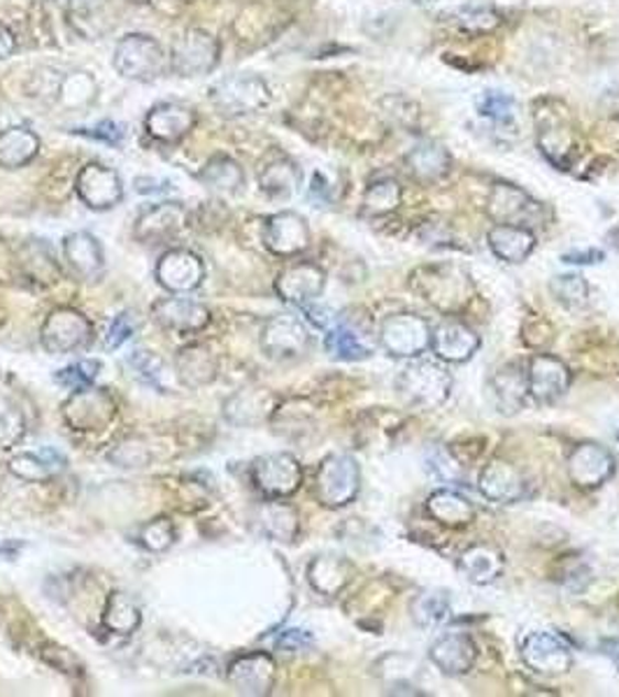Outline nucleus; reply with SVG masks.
Here are the masks:
<instances>
[{"mask_svg": "<svg viewBox=\"0 0 619 697\" xmlns=\"http://www.w3.org/2000/svg\"><path fill=\"white\" fill-rule=\"evenodd\" d=\"M112 63L123 79L156 81L171 70V54L156 37L131 33L117 42Z\"/></svg>", "mask_w": 619, "mask_h": 697, "instance_id": "f257e3e1", "label": "nucleus"}, {"mask_svg": "<svg viewBox=\"0 0 619 697\" xmlns=\"http://www.w3.org/2000/svg\"><path fill=\"white\" fill-rule=\"evenodd\" d=\"M397 391L408 405L422 410L441 407L452 393V374L443 363L417 356L415 361H410L401 370L397 379Z\"/></svg>", "mask_w": 619, "mask_h": 697, "instance_id": "f03ea898", "label": "nucleus"}, {"mask_svg": "<svg viewBox=\"0 0 619 697\" xmlns=\"http://www.w3.org/2000/svg\"><path fill=\"white\" fill-rule=\"evenodd\" d=\"M410 284L428 305L445 314L459 312L473 295L470 277L454 265L420 268L417 272H412Z\"/></svg>", "mask_w": 619, "mask_h": 697, "instance_id": "7ed1b4c3", "label": "nucleus"}, {"mask_svg": "<svg viewBox=\"0 0 619 697\" xmlns=\"http://www.w3.org/2000/svg\"><path fill=\"white\" fill-rule=\"evenodd\" d=\"M361 489V470L352 456L332 454L319 462L315 477V498L328 510L352 502Z\"/></svg>", "mask_w": 619, "mask_h": 697, "instance_id": "20e7f679", "label": "nucleus"}, {"mask_svg": "<svg viewBox=\"0 0 619 697\" xmlns=\"http://www.w3.org/2000/svg\"><path fill=\"white\" fill-rule=\"evenodd\" d=\"M215 108L229 117L254 115L271 105V89L259 75H231L210 89Z\"/></svg>", "mask_w": 619, "mask_h": 697, "instance_id": "39448f33", "label": "nucleus"}, {"mask_svg": "<svg viewBox=\"0 0 619 697\" xmlns=\"http://www.w3.org/2000/svg\"><path fill=\"white\" fill-rule=\"evenodd\" d=\"M261 349L273 361H298L313 349V335L292 314H278L261 330Z\"/></svg>", "mask_w": 619, "mask_h": 697, "instance_id": "423d86ee", "label": "nucleus"}, {"mask_svg": "<svg viewBox=\"0 0 619 697\" xmlns=\"http://www.w3.org/2000/svg\"><path fill=\"white\" fill-rule=\"evenodd\" d=\"M252 483L261 495L282 500L301 489L303 468L292 454H265L252 462Z\"/></svg>", "mask_w": 619, "mask_h": 697, "instance_id": "0eeeda50", "label": "nucleus"}, {"mask_svg": "<svg viewBox=\"0 0 619 697\" xmlns=\"http://www.w3.org/2000/svg\"><path fill=\"white\" fill-rule=\"evenodd\" d=\"M378 340L394 358H417L431 349V326L417 314H391L382 322Z\"/></svg>", "mask_w": 619, "mask_h": 697, "instance_id": "6e6552de", "label": "nucleus"}, {"mask_svg": "<svg viewBox=\"0 0 619 697\" xmlns=\"http://www.w3.org/2000/svg\"><path fill=\"white\" fill-rule=\"evenodd\" d=\"M91 335L94 326L85 314L73 307H56L40 328V342L50 353L66 356L85 347Z\"/></svg>", "mask_w": 619, "mask_h": 697, "instance_id": "1a4fd4ad", "label": "nucleus"}, {"mask_svg": "<svg viewBox=\"0 0 619 697\" xmlns=\"http://www.w3.org/2000/svg\"><path fill=\"white\" fill-rule=\"evenodd\" d=\"M221 47L217 37L203 29H189L182 33L171 50V70L180 77H198L215 70Z\"/></svg>", "mask_w": 619, "mask_h": 697, "instance_id": "9d476101", "label": "nucleus"}, {"mask_svg": "<svg viewBox=\"0 0 619 697\" xmlns=\"http://www.w3.org/2000/svg\"><path fill=\"white\" fill-rule=\"evenodd\" d=\"M117 414L115 397L106 389H79L73 391L70 400L64 405L66 424L75 431H102Z\"/></svg>", "mask_w": 619, "mask_h": 697, "instance_id": "9b49d317", "label": "nucleus"}, {"mask_svg": "<svg viewBox=\"0 0 619 697\" xmlns=\"http://www.w3.org/2000/svg\"><path fill=\"white\" fill-rule=\"evenodd\" d=\"M615 456L596 442H580L566 460V472L573 486L583 491H594L615 475Z\"/></svg>", "mask_w": 619, "mask_h": 697, "instance_id": "f8f14e48", "label": "nucleus"}, {"mask_svg": "<svg viewBox=\"0 0 619 697\" xmlns=\"http://www.w3.org/2000/svg\"><path fill=\"white\" fill-rule=\"evenodd\" d=\"M278 679L275 661L268 653L254 651L236 658L226 669V682L240 695H268L273 690Z\"/></svg>", "mask_w": 619, "mask_h": 697, "instance_id": "ddd939ff", "label": "nucleus"}, {"mask_svg": "<svg viewBox=\"0 0 619 697\" xmlns=\"http://www.w3.org/2000/svg\"><path fill=\"white\" fill-rule=\"evenodd\" d=\"M529 397L539 405H552L560 400L571 386V370L560 358L550 353L533 356L526 368Z\"/></svg>", "mask_w": 619, "mask_h": 697, "instance_id": "4468645a", "label": "nucleus"}, {"mask_svg": "<svg viewBox=\"0 0 619 697\" xmlns=\"http://www.w3.org/2000/svg\"><path fill=\"white\" fill-rule=\"evenodd\" d=\"M522 661L543 677H562L573 667V653L550 632H531L522 642Z\"/></svg>", "mask_w": 619, "mask_h": 697, "instance_id": "2eb2a0df", "label": "nucleus"}, {"mask_svg": "<svg viewBox=\"0 0 619 697\" xmlns=\"http://www.w3.org/2000/svg\"><path fill=\"white\" fill-rule=\"evenodd\" d=\"M326 286V272L317 263H292L286 265L275 280V293L280 295V301L305 307L310 303H315L322 291Z\"/></svg>", "mask_w": 619, "mask_h": 697, "instance_id": "dca6fc26", "label": "nucleus"}, {"mask_svg": "<svg viewBox=\"0 0 619 697\" xmlns=\"http://www.w3.org/2000/svg\"><path fill=\"white\" fill-rule=\"evenodd\" d=\"M159 284L171 293L196 291L205 280V265L192 249H169L156 265Z\"/></svg>", "mask_w": 619, "mask_h": 697, "instance_id": "f3484780", "label": "nucleus"}, {"mask_svg": "<svg viewBox=\"0 0 619 697\" xmlns=\"http://www.w3.org/2000/svg\"><path fill=\"white\" fill-rule=\"evenodd\" d=\"M77 196L82 198L87 207L91 209H110L117 207L123 198V184L119 179V175L108 165L100 163H87L82 167L77 182Z\"/></svg>", "mask_w": 619, "mask_h": 697, "instance_id": "a211bd4d", "label": "nucleus"}, {"mask_svg": "<svg viewBox=\"0 0 619 697\" xmlns=\"http://www.w3.org/2000/svg\"><path fill=\"white\" fill-rule=\"evenodd\" d=\"M310 226L296 213H278L263 226V244L282 259H292L310 247Z\"/></svg>", "mask_w": 619, "mask_h": 697, "instance_id": "6ab92c4d", "label": "nucleus"}, {"mask_svg": "<svg viewBox=\"0 0 619 697\" xmlns=\"http://www.w3.org/2000/svg\"><path fill=\"white\" fill-rule=\"evenodd\" d=\"M431 349L445 363H466L480 349V335L464 322L449 319L431 330Z\"/></svg>", "mask_w": 619, "mask_h": 697, "instance_id": "aec40b11", "label": "nucleus"}, {"mask_svg": "<svg viewBox=\"0 0 619 697\" xmlns=\"http://www.w3.org/2000/svg\"><path fill=\"white\" fill-rule=\"evenodd\" d=\"M478 491L489 502L512 504V502H520L526 495V479L518 470V465L497 458L480 472Z\"/></svg>", "mask_w": 619, "mask_h": 697, "instance_id": "412c9836", "label": "nucleus"}, {"mask_svg": "<svg viewBox=\"0 0 619 697\" xmlns=\"http://www.w3.org/2000/svg\"><path fill=\"white\" fill-rule=\"evenodd\" d=\"M539 213H541V205L535 203L524 188L506 184V182L491 186L489 200H487V215L497 224L526 226V221Z\"/></svg>", "mask_w": 619, "mask_h": 697, "instance_id": "4be33fe9", "label": "nucleus"}, {"mask_svg": "<svg viewBox=\"0 0 619 697\" xmlns=\"http://www.w3.org/2000/svg\"><path fill=\"white\" fill-rule=\"evenodd\" d=\"M428 658L445 677H464L476 665L478 646L470 640V635L452 632V635H445L431 644Z\"/></svg>", "mask_w": 619, "mask_h": 697, "instance_id": "5701e85b", "label": "nucleus"}, {"mask_svg": "<svg viewBox=\"0 0 619 697\" xmlns=\"http://www.w3.org/2000/svg\"><path fill=\"white\" fill-rule=\"evenodd\" d=\"M154 322L175 333H198L210 324V309L189 298H161L152 307Z\"/></svg>", "mask_w": 619, "mask_h": 697, "instance_id": "b1692460", "label": "nucleus"}, {"mask_svg": "<svg viewBox=\"0 0 619 697\" xmlns=\"http://www.w3.org/2000/svg\"><path fill=\"white\" fill-rule=\"evenodd\" d=\"M489 393L503 416L520 414L529 400V384H526V368L520 363H508L493 372L489 379Z\"/></svg>", "mask_w": 619, "mask_h": 697, "instance_id": "393cba45", "label": "nucleus"}, {"mask_svg": "<svg viewBox=\"0 0 619 697\" xmlns=\"http://www.w3.org/2000/svg\"><path fill=\"white\" fill-rule=\"evenodd\" d=\"M187 209L180 203H159L142 213L135 221V238L140 242H163L175 238L177 232L187 226Z\"/></svg>", "mask_w": 619, "mask_h": 697, "instance_id": "a878e982", "label": "nucleus"}, {"mask_svg": "<svg viewBox=\"0 0 619 697\" xmlns=\"http://www.w3.org/2000/svg\"><path fill=\"white\" fill-rule=\"evenodd\" d=\"M194 126V110L180 102H159L144 117V129L159 142H180Z\"/></svg>", "mask_w": 619, "mask_h": 697, "instance_id": "bb28decb", "label": "nucleus"}, {"mask_svg": "<svg viewBox=\"0 0 619 697\" xmlns=\"http://www.w3.org/2000/svg\"><path fill=\"white\" fill-rule=\"evenodd\" d=\"M489 249L493 257L501 259L503 263H522L531 257L535 249V236L526 226L514 224H497L487 232Z\"/></svg>", "mask_w": 619, "mask_h": 697, "instance_id": "cd10ccee", "label": "nucleus"}, {"mask_svg": "<svg viewBox=\"0 0 619 697\" xmlns=\"http://www.w3.org/2000/svg\"><path fill=\"white\" fill-rule=\"evenodd\" d=\"M66 259L70 268L79 274L82 280L87 282H98L106 272V259H102V247L100 242L91 236V232H73L64 242Z\"/></svg>", "mask_w": 619, "mask_h": 697, "instance_id": "c85d7f7f", "label": "nucleus"}, {"mask_svg": "<svg viewBox=\"0 0 619 697\" xmlns=\"http://www.w3.org/2000/svg\"><path fill=\"white\" fill-rule=\"evenodd\" d=\"M503 554L491 544H476L459 556V573L466 581L487 586L503 575Z\"/></svg>", "mask_w": 619, "mask_h": 697, "instance_id": "c756f323", "label": "nucleus"}, {"mask_svg": "<svg viewBox=\"0 0 619 697\" xmlns=\"http://www.w3.org/2000/svg\"><path fill=\"white\" fill-rule=\"evenodd\" d=\"M539 146L543 156L556 167V171H568L577 156V138L571 126L562 121H547L539 131Z\"/></svg>", "mask_w": 619, "mask_h": 697, "instance_id": "7c9ffc66", "label": "nucleus"}, {"mask_svg": "<svg viewBox=\"0 0 619 697\" xmlns=\"http://www.w3.org/2000/svg\"><path fill=\"white\" fill-rule=\"evenodd\" d=\"M349 579H352V565L340 556L324 554L307 565V581L322 596H338Z\"/></svg>", "mask_w": 619, "mask_h": 697, "instance_id": "2f4dec72", "label": "nucleus"}, {"mask_svg": "<svg viewBox=\"0 0 619 697\" xmlns=\"http://www.w3.org/2000/svg\"><path fill=\"white\" fill-rule=\"evenodd\" d=\"M428 516L447 527H464L476 519V507L452 489H438L426 498Z\"/></svg>", "mask_w": 619, "mask_h": 697, "instance_id": "473e14b6", "label": "nucleus"}, {"mask_svg": "<svg viewBox=\"0 0 619 697\" xmlns=\"http://www.w3.org/2000/svg\"><path fill=\"white\" fill-rule=\"evenodd\" d=\"M408 171L422 182H438L443 179L449 167H452V156L438 142H420L417 146H412L410 154L405 156Z\"/></svg>", "mask_w": 619, "mask_h": 697, "instance_id": "72a5a7b5", "label": "nucleus"}, {"mask_svg": "<svg viewBox=\"0 0 619 697\" xmlns=\"http://www.w3.org/2000/svg\"><path fill=\"white\" fill-rule=\"evenodd\" d=\"M324 347L326 353L336 358V361H366V358H370L376 351L373 342H370L363 333L347 324L328 328Z\"/></svg>", "mask_w": 619, "mask_h": 697, "instance_id": "f704fd0d", "label": "nucleus"}, {"mask_svg": "<svg viewBox=\"0 0 619 697\" xmlns=\"http://www.w3.org/2000/svg\"><path fill=\"white\" fill-rule=\"evenodd\" d=\"M40 152V138L24 129V126H12V129L0 133V165L14 171V167L29 165Z\"/></svg>", "mask_w": 619, "mask_h": 697, "instance_id": "c9c22d12", "label": "nucleus"}, {"mask_svg": "<svg viewBox=\"0 0 619 697\" xmlns=\"http://www.w3.org/2000/svg\"><path fill=\"white\" fill-rule=\"evenodd\" d=\"M259 525L271 540L289 544L298 535V514L292 504L268 498V502L259 507Z\"/></svg>", "mask_w": 619, "mask_h": 697, "instance_id": "e433bc0d", "label": "nucleus"}, {"mask_svg": "<svg viewBox=\"0 0 619 697\" xmlns=\"http://www.w3.org/2000/svg\"><path fill=\"white\" fill-rule=\"evenodd\" d=\"M177 372L187 386H205L217 377V358L208 347L189 345L177 356Z\"/></svg>", "mask_w": 619, "mask_h": 697, "instance_id": "4c0bfd02", "label": "nucleus"}, {"mask_svg": "<svg viewBox=\"0 0 619 697\" xmlns=\"http://www.w3.org/2000/svg\"><path fill=\"white\" fill-rule=\"evenodd\" d=\"M259 184L271 198H292L301 186V171L294 161L275 159L261 167Z\"/></svg>", "mask_w": 619, "mask_h": 697, "instance_id": "58836bf2", "label": "nucleus"}, {"mask_svg": "<svg viewBox=\"0 0 619 697\" xmlns=\"http://www.w3.org/2000/svg\"><path fill=\"white\" fill-rule=\"evenodd\" d=\"M412 621L422 630L441 628L452 614V600L445 588H426L410 605Z\"/></svg>", "mask_w": 619, "mask_h": 697, "instance_id": "ea45409f", "label": "nucleus"}, {"mask_svg": "<svg viewBox=\"0 0 619 697\" xmlns=\"http://www.w3.org/2000/svg\"><path fill=\"white\" fill-rule=\"evenodd\" d=\"M140 621H142L140 609L129 593H121V590L110 593L106 602V611H102V625H106V630H110L112 635L127 638V635H133Z\"/></svg>", "mask_w": 619, "mask_h": 697, "instance_id": "a19ab883", "label": "nucleus"}, {"mask_svg": "<svg viewBox=\"0 0 619 697\" xmlns=\"http://www.w3.org/2000/svg\"><path fill=\"white\" fill-rule=\"evenodd\" d=\"M403 198V188L397 179L382 177L376 179L366 188L363 200H361V215L363 217H384L397 213Z\"/></svg>", "mask_w": 619, "mask_h": 697, "instance_id": "79ce46f5", "label": "nucleus"}, {"mask_svg": "<svg viewBox=\"0 0 619 697\" xmlns=\"http://www.w3.org/2000/svg\"><path fill=\"white\" fill-rule=\"evenodd\" d=\"M200 179L208 184L215 192L221 194H236L238 188L242 186V167L231 159V156H213L208 163H205Z\"/></svg>", "mask_w": 619, "mask_h": 697, "instance_id": "37998d69", "label": "nucleus"}, {"mask_svg": "<svg viewBox=\"0 0 619 697\" xmlns=\"http://www.w3.org/2000/svg\"><path fill=\"white\" fill-rule=\"evenodd\" d=\"M58 456L52 454V451H45V454H17L12 460H10V472L17 475L19 479L24 481H45L50 477H54L64 465H56Z\"/></svg>", "mask_w": 619, "mask_h": 697, "instance_id": "c03bdc74", "label": "nucleus"}, {"mask_svg": "<svg viewBox=\"0 0 619 697\" xmlns=\"http://www.w3.org/2000/svg\"><path fill=\"white\" fill-rule=\"evenodd\" d=\"M550 291L556 303L571 312H580L589 305V284L580 274H556L550 282Z\"/></svg>", "mask_w": 619, "mask_h": 697, "instance_id": "a18cd8bd", "label": "nucleus"}, {"mask_svg": "<svg viewBox=\"0 0 619 697\" xmlns=\"http://www.w3.org/2000/svg\"><path fill=\"white\" fill-rule=\"evenodd\" d=\"M478 112L493 123L506 126L518 117V100L503 91H485L478 98Z\"/></svg>", "mask_w": 619, "mask_h": 697, "instance_id": "49530a36", "label": "nucleus"}, {"mask_svg": "<svg viewBox=\"0 0 619 697\" xmlns=\"http://www.w3.org/2000/svg\"><path fill=\"white\" fill-rule=\"evenodd\" d=\"M175 540H177V531H175V523L169 516H159L140 531V544L152 554L166 552V548L175 544Z\"/></svg>", "mask_w": 619, "mask_h": 697, "instance_id": "de8ad7c7", "label": "nucleus"}, {"mask_svg": "<svg viewBox=\"0 0 619 697\" xmlns=\"http://www.w3.org/2000/svg\"><path fill=\"white\" fill-rule=\"evenodd\" d=\"M26 433L24 416L10 400L0 397V449H12L22 442Z\"/></svg>", "mask_w": 619, "mask_h": 697, "instance_id": "09e8293b", "label": "nucleus"}, {"mask_svg": "<svg viewBox=\"0 0 619 697\" xmlns=\"http://www.w3.org/2000/svg\"><path fill=\"white\" fill-rule=\"evenodd\" d=\"M452 19H454V24L468 33H489L501 24V17L491 8H482V6L461 8L452 14Z\"/></svg>", "mask_w": 619, "mask_h": 697, "instance_id": "8fccbe9b", "label": "nucleus"}, {"mask_svg": "<svg viewBox=\"0 0 619 697\" xmlns=\"http://www.w3.org/2000/svg\"><path fill=\"white\" fill-rule=\"evenodd\" d=\"M424 462H426L428 475L436 477L438 481H445V483L461 481V465L445 447H428Z\"/></svg>", "mask_w": 619, "mask_h": 697, "instance_id": "3c124183", "label": "nucleus"}, {"mask_svg": "<svg viewBox=\"0 0 619 697\" xmlns=\"http://www.w3.org/2000/svg\"><path fill=\"white\" fill-rule=\"evenodd\" d=\"M100 370V363L98 361H79L66 370H61L56 374V382L61 386H66L70 391H79V389H87L94 384V379Z\"/></svg>", "mask_w": 619, "mask_h": 697, "instance_id": "603ef678", "label": "nucleus"}, {"mask_svg": "<svg viewBox=\"0 0 619 697\" xmlns=\"http://www.w3.org/2000/svg\"><path fill=\"white\" fill-rule=\"evenodd\" d=\"M131 366L138 370V374H140L150 386L163 389V386H161L163 363H161V358H156L152 351H133Z\"/></svg>", "mask_w": 619, "mask_h": 697, "instance_id": "864d4df0", "label": "nucleus"}, {"mask_svg": "<svg viewBox=\"0 0 619 697\" xmlns=\"http://www.w3.org/2000/svg\"><path fill=\"white\" fill-rule=\"evenodd\" d=\"M133 330H135V322H133L131 314L115 316V322L110 324V330H108L106 347L108 349H119L133 335Z\"/></svg>", "mask_w": 619, "mask_h": 697, "instance_id": "5fc2aeb1", "label": "nucleus"}, {"mask_svg": "<svg viewBox=\"0 0 619 697\" xmlns=\"http://www.w3.org/2000/svg\"><path fill=\"white\" fill-rule=\"evenodd\" d=\"M85 135L96 138V140H102V142H108V144H119L121 138H123V131L119 129V126H117L115 121H102V123L96 126V129L85 131Z\"/></svg>", "mask_w": 619, "mask_h": 697, "instance_id": "6e6d98bb", "label": "nucleus"}, {"mask_svg": "<svg viewBox=\"0 0 619 697\" xmlns=\"http://www.w3.org/2000/svg\"><path fill=\"white\" fill-rule=\"evenodd\" d=\"M310 642H313V638H310L305 630H286L278 640V646L286 649V651H298V649L310 646Z\"/></svg>", "mask_w": 619, "mask_h": 697, "instance_id": "4d7b16f0", "label": "nucleus"}, {"mask_svg": "<svg viewBox=\"0 0 619 697\" xmlns=\"http://www.w3.org/2000/svg\"><path fill=\"white\" fill-rule=\"evenodd\" d=\"M604 259H606V253L598 251V249L571 251V253H564V257H562L564 263H575V265H594V263H601Z\"/></svg>", "mask_w": 619, "mask_h": 697, "instance_id": "13d9d810", "label": "nucleus"}, {"mask_svg": "<svg viewBox=\"0 0 619 697\" xmlns=\"http://www.w3.org/2000/svg\"><path fill=\"white\" fill-rule=\"evenodd\" d=\"M52 651H54V656L56 658H50V656H45L54 667H58V669H64V672H68V674H73L75 669H73V665H75V658L70 656V653L66 651V649H58V646H50Z\"/></svg>", "mask_w": 619, "mask_h": 697, "instance_id": "bf43d9fd", "label": "nucleus"}, {"mask_svg": "<svg viewBox=\"0 0 619 697\" xmlns=\"http://www.w3.org/2000/svg\"><path fill=\"white\" fill-rule=\"evenodd\" d=\"M14 50H17V37H14V33H12L8 26L0 24V61L10 58V56L14 54Z\"/></svg>", "mask_w": 619, "mask_h": 697, "instance_id": "052dcab7", "label": "nucleus"}, {"mask_svg": "<svg viewBox=\"0 0 619 697\" xmlns=\"http://www.w3.org/2000/svg\"><path fill=\"white\" fill-rule=\"evenodd\" d=\"M410 3H415V6H431V3H436V0H410Z\"/></svg>", "mask_w": 619, "mask_h": 697, "instance_id": "680f3d73", "label": "nucleus"}, {"mask_svg": "<svg viewBox=\"0 0 619 697\" xmlns=\"http://www.w3.org/2000/svg\"><path fill=\"white\" fill-rule=\"evenodd\" d=\"M131 3H135V6H150V3H156V0H131Z\"/></svg>", "mask_w": 619, "mask_h": 697, "instance_id": "e2e57ef3", "label": "nucleus"}, {"mask_svg": "<svg viewBox=\"0 0 619 697\" xmlns=\"http://www.w3.org/2000/svg\"><path fill=\"white\" fill-rule=\"evenodd\" d=\"M617 439H619V433H617Z\"/></svg>", "mask_w": 619, "mask_h": 697, "instance_id": "0e129e2a", "label": "nucleus"}]
</instances>
